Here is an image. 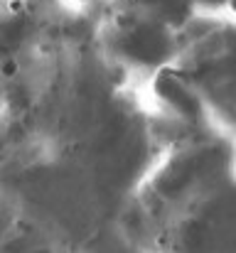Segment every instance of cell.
<instances>
[{"label": "cell", "mask_w": 236, "mask_h": 253, "mask_svg": "<svg viewBox=\"0 0 236 253\" xmlns=\"http://www.w3.org/2000/svg\"><path fill=\"white\" fill-rule=\"evenodd\" d=\"M229 7H232V12L236 15V0H229Z\"/></svg>", "instance_id": "cell-1"}, {"label": "cell", "mask_w": 236, "mask_h": 253, "mask_svg": "<svg viewBox=\"0 0 236 253\" xmlns=\"http://www.w3.org/2000/svg\"><path fill=\"white\" fill-rule=\"evenodd\" d=\"M79 2H86V0H79Z\"/></svg>", "instance_id": "cell-2"}]
</instances>
